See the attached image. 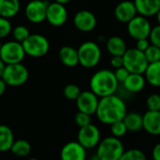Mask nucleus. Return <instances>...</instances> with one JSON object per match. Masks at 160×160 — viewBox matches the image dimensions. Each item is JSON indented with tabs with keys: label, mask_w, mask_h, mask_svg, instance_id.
Segmentation results:
<instances>
[{
	"label": "nucleus",
	"mask_w": 160,
	"mask_h": 160,
	"mask_svg": "<svg viewBox=\"0 0 160 160\" xmlns=\"http://www.w3.org/2000/svg\"><path fill=\"white\" fill-rule=\"evenodd\" d=\"M14 141L12 130L7 125L0 124V152L11 151Z\"/></svg>",
	"instance_id": "nucleus-24"
},
{
	"label": "nucleus",
	"mask_w": 160,
	"mask_h": 160,
	"mask_svg": "<svg viewBox=\"0 0 160 160\" xmlns=\"http://www.w3.org/2000/svg\"><path fill=\"white\" fill-rule=\"evenodd\" d=\"M28 76L29 72L28 68L20 62L6 65L2 78L4 79V81L7 83L8 86L19 87L26 84L28 79Z\"/></svg>",
	"instance_id": "nucleus-6"
},
{
	"label": "nucleus",
	"mask_w": 160,
	"mask_h": 160,
	"mask_svg": "<svg viewBox=\"0 0 160 160\" xmlns=\"http://www.w3.org/2000/svg\"><path fill=\"white\" fill-rule=\"evenodd\" d=\"M144 54L149 63H152L160 60V48L152 43L144 52Z\"/></svg>",
	"instance_id": "nucleus-31"
},
{
	"label": "nucleus",
	"mask_w": 160,
	"mask_h": 160,
	"mask_svg": "<svg viewBox=\"0 0 160 160\" xmlns=\"http://www.w3.org/2000/svg\"><path fill=\"white\" fill-rule=\"evenodd\" d=\"M20 8L19 0H0V16L12 18L19 12Z\"/></svg>",
	"instance_id": "nucleus-22"
},
{
	"label": "nucleus",
	"mask_w": 160,
	"mask_h": 160,
	"mask_svg": "<svg viewBox=\"0 0 160 160\" xmlns=\"http://www.w3.org/2000/svg\"><path fill=\"white\" fill-rule=\"evenodd\" d=\"M11 32H12V28L10 20L0 16V39L7 37Z\"/></svg>",
	"instance_id": "nucleus-34"
},
{
	"label": "nucleus",
	"mask_w": 160,
	"mask_h": 160,
	"mask_svg": "<svg viewBox=\"0 0 160 160\" xmlns=\"http://www.w3.org/2000/svg\"><path fill=\"white\" fill-rule=\"evenodd\" d=\"M151 45V42L150 40L147 39H139L136 41V48L138 49L139 51L145 52L147 50V48Z\"/></svg>",
	"instance_id": "nucleus-37"
},
{
	"label": "nucleus",
	"mask_w": 160,
	"mask_h": 160,
	"mask_svg": "<svg viewBox=\"0 0 160 160\" xmlns=\"http://www.w3.org/2000/svg\"><path fill=\"white\" fill-rule=\"evenodd\" d=\"M2 44L3 43H1V42H0V49H1V47H2Z\"/></svg>",
	"instance_id": "nucleus-45"
},
{
	"label": "nucleus",
	"mask_w": 160,
	"mask_h": 160,
	"mask_svg": "<svg viewBox=\"0 0 160 160\" xmlns=\"http://www.w3.org/2000/svg\"><path fill=\"white\" fill-rule=\"evenodd\" d=\"M137 12L144 17L156 16L160 11V0H134Z\"/></svg>",
	"instance_id": "nucleus-18"
},
{
	"label": "nucleus",
	"mask_w": 160,
	"mask_h": 160,
	"mask_svg": "<svg viewBox=\"0 0 160 160\" xmlns=\"http://www.w3.org/2000/svg\"><path fill=\"white\" fill-rule=\"evenodd\" d=\"M7 83L4 81V79L2 77H0V96H2L5 92H6V89H7Z\"/></svg>",
	"instance_id": "nucleus-40"
},
{
	"label": "nucleus",
	"mask_w": 160,
	"mask_h": 160,
	"mask_svg": "<svg viewBox=\"0 0 160 160\" xmlns=\"http://www.w3.org/2000/svg\"><path fill=\"white\" fill-rule=\"evenodd\" d=\"M156 19H157L158 24L160 25V11H159V12H158V13L156 14Z\"/></svg>",
	"instance_id": "nucleus-43"
},
{
	"label": "nucleus",
	"mask_w": 160,
	"mask_h": 160,
	"mask_svg": "<svg viewBox=\"0 0 160 160\" xmlns=\"http://www.w3.org/2000/svg\"><path fill=\"white\" fill-rule=\"evenodd\" d=\"M11 151L18 157H26L31 152V145L26 139H18L13 142Z\"/></svg>",
	"instance_id": "nucleus-26"
},
{
	"label": "nucleus",
	"mask_w": 160,
	"mask_h": 160,
	"mask_svg": "<svg viewBox=\"0 0 160 160\" xmlns=\"http://www.w3.org/2000/svg\"><path fill=\"white\" fill-rule=\"evenodd\" d=\"M127 131H128V129L122 120L110 124V132H111L112 136H114L116 138L123 137Z\"/></svg>",
	"instance_id": "nucleus-30"
},
{
	"label": "nucleus",
	"mask_w": 160,
	"mask_h": 160,
	"mask_svg": "<svg viewBox=\"0 0 160 160\" xmlns=\"http://www.w3.org/2000/svg\"><path fill=\"white\" fill-rule=\"evenodd\" d=\"M79 64L84 68H93L101 60L102 52L99 45L94 42H85L77 49Z\"/></svg>",
	"instance_id": "nucleus-4"
},
{
	"label": "nucleus",
	"mask_w": 160,
	"mask_h": 160,
	"mask_svg": "<svg viewBox=\"0 0 160 160\" xmlns=\"http://www.w3.org/2000/svg\"><path fill=\"white\" fill-rule=\"evenodd\" d=\"M122 121L130 132H137L143 128V115L138 112L126 113Z\"/></svg>",
	"instance_id": "nucleus-25"
},
{
	"label": "nucleus",
	"mask_w": 160,
	"mask_h": 160,
	"mask_svg": "<svg viewBox=\"0 0 160 160\" xmlns=\"http://www.w3.org/2000/svg\"><path fill=\"white\" fill-rule=\"evenodd\" d=\"M49 2L46 0H31L25 9L27 19L33 24H40L46 20V12Z\"/></svg>",
	"instance_id": "nucleus-9"
},
{
	"label": "nucleus",
	"mask_w": 160,
	"mask_h": 160,
	"mask_svg": "<svg viewBox=\"0 0 160 160\" xmlns=\"http://www.w3.org/2000/svg\"><path fill=\"white\" fill-rule=\"evenodd\" d=\"M107 50L112 56H123L127 50L124 40L120 36H112L107 41Z\"/></svg>",
	"instance_id": "nucleus-21"
},
{
	"label": "nucleus",
	"mask_w": 160,
	"mask_h": 160,
	"mask_svg": "<svg viewBox=\"0 0 160 160\" xmlns=\"http://www.w3.org/2000/svg\"><path fill=\"white\" fill-rule=\"evenodd\" d=\"M114 73H115V76H116L119 83H123L126 80V78L128 77V75L130 74L129 71L124 66L118 68V69H115Z\"/></svg>",
	"instance_id": "nucleus-36"
},
{
	"label": "nucleus",
	"mask_w": 160,
	"mask_h": 160,
	"mask_svg": "<svg viewBox=\"0 0 160 160\" xmlns=\"http://www.w3.org/2000/svg\"><path fill=\"white\" fill-rule=\"evenodd\" d=\"M123 57V66L129 71L130 73H141L144 74L149 62L145 57L144 52L138 49L130 48L127 49Z\"/></svg>",
	"instance_id": "nucleus-5"
},
{
	"label": "nucleus",
	"mask_w": 160,
	"mask_h": 160,
	"mask_svg": "<svg viewBox=\"0 0 160 160\" xmlns=\"http://www.w3.org/2000/svg\"><path fill=\"white\" fill-rule=\"evenodd\" d=\"M80 93H81V91H80L79 87L74 84H68L63 90V94L65 98L71 101H76Z\"/></svg>",
	"instance_id": "nucleus-29"
},
{
	"label": "nucleus",
	"mask_w": 160,
	"mask_h": 160,
	"mask_svg": "<svg viewBox=\"0 0 160 160\" xmlns=\"http://www.w3.org/2000/svg\"><path fill=\"white\" fill-rule=\"evenodd\" d=\"M152 155L153 160H160V142L153 147Z\"/></svg>",
	"instance_id": "nucleus-39"
},
{
	"label": "nucleus",
	"mask_w": 160,
	"mask_h": 160,
	"mask_svg": "<svg viewBox=\"0 0 160 160\" xmlns=\"http://www.w3.org/2000/svg\"><path fill=\"white\" fill-rule=\"evenodd\" d=\"M126 113L124 101L120 96L112 94L100 98L95 114L102 123L110 125L118 121L123 120Z\"/></svg>",
	"instance_id": "nucleus-1"
},
{
	"label": "nucleus",
	"mask_w": 160,
	"mask_h": 160,
	"mask_svg": "<svg viewBox=\"0 0 160 160\" xmlns=\"http://www.w3.org/2000/svg\"><path fill=\"white\" fill-rule=\"evenodd\" d=\"M137 14L138 12L134 1L132 2L129 0H123L120 2L114 10L115 18L121 23H129Z\"/></svg>",
	"instance_id": "nucleus-16"
},
{
	"label": "nucleus",
	"mask_w": 160,
	"mask_h": 160,
	"mask_svg": "<svg viewBox=\"0 0 160 160\" xmlns=\"http://www.w3.org/2000/svg\"><path fill=\"white\" fill-rule=\"evenodd\" d=\"M86 148L78 141H70L66 143L60 152L61 160H86Z\"/></svg>",
	"instance_id": "nucleus-15"
},
{
	"label": "nucleus",
	"mask_w": 160,
	"mask_h": 160,
	"mask_svg": "<svg viewBox=\"0 0 160 160\" xmlns=\"http://www.w3.org/2000/svg\"><path fill=\"white\" fill-rule=\"evenodd\" d=\"M144 76L146 82H148L151 86L159 88L160 87V60L152 63H149Z\"/></svg>",
	"instance_id": "nucleus-23"
},
{
	"label": "nucleus",
	"mask_w": 160,
	"mask_h": 160,
	"mask_svg": "<svg viewBox=\"0 0 160 160\" xmlns=\"http://www.w3.org/2000/svg\"><path fill=\"white\" fill-rule=\"evenodd\" d=\"M152 27L147 19V17L137 15L129 23H127V31L131 38L134 40L139 39H149Z\"/></svg>",
	"instance_id": "nucleus-11"
},
{
	"label": "nucleus",
	"mask_w": 160,
	"mask_h": 160,
	"mask_svg": "<svg viewBox=\"0 0 160 160\" xmlns=\"http://www.w3.org/2000/svg\"><path fill=\"white\" fill-rule=\"evenodd\" d=\"M26 55L23 43L17 41L7 42L2 44L0 49V58L7 65L22 62Z\"/></svg>",
	"instance_id": "nucleus-8"
},
{
	"label": "nucleus",
	"mask_w": 160,
	"mask_h": 160,
	"mask_svg": "<svg viewBox=\"0 0 160 160\" xmlns=\"http://www.w3.org/2000/svg\"><path fill=\"white\" fill-rule=\"evenodd\" d=\"M55 2H57V3H59V4H62V5H66V4H68L71 0H54Z\"/></svg>",
	"instance_id": "nucleus-42"
},
{
	"label": "nucleus",
	"mask_w": 160,
	"mask_h": 160,
	"mask_svg": "<svg viewBox=\"0 0 160 160\" xmlns=\"http://www.w3.org/2000/svg\"><path fill=\"white\" fill-rule=\"evenodd\" d=\"M58 57L62 64L67 67H74L79 64L78 52L72 46L65 45L59 49Z\"/></svg>",
	"instance_id": "nucleus-20"
},
{
	"label": "nucleus",
	"mask_w": 160,
	"mask_h": 160,
	"mask_svg": "<svg viewBox=\"0 0 160 160\" xmlns=\"http://www.w3.org/2000/svg\"><path fill=\"white\" fill-rule=\"evenodd\" d=\"M6 63L3 61V59L0 58V77H2V75H3V72H4V70H5V68H6Z\"/></svg>",
	"instance_id": "nucleus-41"
},
{
	"label": "nucleus",
	"mask_w": 160,
	"mask_h": 160,
	"mask_svg": "<svg viewBox=\"0 0 160 160\" xmlns=\"http://www.w3.org/2000/svg\"><path fill=\"white\" fill-rule=\"evenodd\" d=\"M149 40L152 44L160 48V25L159 24L152 28L149 35Z\"/></svg>",
	"instance_id": "nucleus-35"
},
{
	"label": "nucleus",
	"mask_w": 160,
	"mask_h": 160,
	"mask_svg": "<svg viewBox=\"0 0 160 160\" xmlns=\"http://www.w3.org/2000/svg\"><path fill=\"white\" fill-rule=\"evenodd\" d=\"M143 129L150 135H160V110H148L143 115Z\"/></svg>",
	"instance_id": "nucleus-17"
},
{
	"label": "nucleus",
	"mask_w": 160,
	"mask_h": 160,
	"mask_svg": "<svg viewBox=\"0 0 160 160\" xmlns=\"http://www.w3.org/2000/svg\"><path fill=\"white\" fill-rule=\"evenodd\" d=\"M124 152L122 142L114 136L108 137L98 144L96 155L99 160H119Z\"/></svg>",
	"instance_id": "nucleus-3"
},
{
	"label": "nucleus",
	"mask_w": 160,
	"mask_h": 160,
	"mask_svg": "<svg viewBox=\"0 0 160 160\" xmlns=\"http://www.w3.org/2000/svg\"><path fill=\"white\" fill-rule=\"evenodd\" d=\"M110 65L114 69H118L123 66V57L122 56H112L110 59Z\"/></svg>",
	"instance_id": "nucleus-38"
},
{
	"label": "nucleus",
	"mask_w": 160,
	"mask_h": 160,
	"mask_svg": "<svg viewBox=\"0 0 160 160\" xmlns=\"http://www.w3.org/2000/svg\"><path fill=\"white\" fill-rule=\"evenodd\" d=\"M73 26L82 32L92 31L97 25L96 16L88 10H82L77 12L72 19Z\"/></svg>",
	"instance_id": "nucleus-13"
},
{
	"label": "nucleus",
	"mask_w": 160,
	"mask_h": 160,
	"mask_svg": "<svg viewBox=\"0 0 160 160\" xmlns=\"http://www.w3.org/2000/svg\"><path fill=\"white\" fill-rule=\"evenodd\" d=\"M146 106L148 110H160V95L156 93L149 95L146 100Z\"/></svg>",
	"instance_id": "nucleus-33"
},
{
	"label": "nucleus",
	"mask_w": 160,
	"mask_h": 160,
	"mask_svg": "<svg viewBox=\"0 0 160 160\" xmlns=\"http://www.w3.org/2000/svg\"><path fill=\"white\" fill-rule=\"evenodd\" d=\"M119 160H147L145 153L138 149H130L124 151Z\"/></svg>",
	"instance_id": "nucleus-27"
},
{
	"label": "nucleus",
	"mask_w": 160,
	"mask_h": 160,
	"mask_svg": "<svg viewBox=\"0 0 160 160\" xmlns=\"http://www.w3.org/2000/svg\"><path fill=\"white\" fill-rule=\"evenodd\" d=\"M119 82L114 72L107 69L97 71L90 80L91 91L99 98L115 94Z\"/></svg>",
	"instance_id": "nucleus-2"
},
{
	"label": "nucleus",
	"mask_w": 160,
	"mask_h": 160,
	"mask_svg": "<svg viewBox=\"0 0 160 160\" xmlns=\"http://www.w3.org/2000/svg\"><path fill=\"white\" fill-rule=\"evenodd\" d=\"M68 19V12L65 5L53 2L49 3L46 12V21L53 27L63 26Z\"/></svg>",
	"instance_id": "nucleus-14"
},
{
	"label": "nucleus",
	"mask_w": 160,
	"mask_h": 160,
	"mask_svg": "<svg viewBox=\"0 0 160 160\" xmlns=\"http://www.w3.org/2000/svg\"><path fill=\"white\" fill-rule=\"evenodd\" d=\"M74 122L76 123V125L80 128L86 126L90 123H92V118L90 114H87L85 112L82 111H78L75 116H74Z\"/></svg>",
	"instance_id": "nucleus-32"
},
{
	"label": "nucleus",
	"mask_w": 160,
	"mask_h": 160,
	"mask_svg": "<svg viewBox=\"0 0 160 160\" xmlns=\"http://www.w3.org/2000/svg\"><path fill=\"white\" fill-rule=\"evenodd\" d=\"M28 160H39V159H37V158H29Z\"/></svg>",
	"instance_id": "nucleus-44"
},
{
	"label": "nucleus",
	"mask_w": 160,
	"mask_h": 160,
	"mask_svg": "<svg viewBox=\"0 0 160 160\" xmlns=\"http://www.w3.org/2000/svg\"><path fill=\"white\" fill-rule=\"evenodd\" d=\"M100 138V130L92 123L80 127L77 133V141L87 150L98 146L101 141Z\"/></svg>",
	"instance_id": "nucleus-10"
},
{
	"label": "nucleus",
	"mask_w": 160,
	"mask_h": 160,
	"mask_svg": "<svg viewBox=\"0 0 160 160\" xmlns=\"http://www.w3.org/2000/svg\"><path fill=\"white\" fill-rule=\"evenodd\" d=\"M100 98L92 91L81 92L76 99V107L78 111H82L87 114L92 115L96 113Z\"/></svg>",
	"instance_id": "nucleus-12"
},
{
	"label": "nucleus",
	"mask_w": 160,
	"mask_h": 160,
	"mask_svg": "<svg viewBox=\"0 0 160 160\" xmlns=\"http://www.w3.org/2000/svg\"><path fill=\"white\" fill-rule=\"evenodd\" d=\"M146 84L145 76L141 73H130L125 81L122 83L124 89L130 93L141 92Z\"/></svg>",
	"instance_id": "nucleus-19"
},
{
	"label": "nucleus",
	"mask_w": 160,
	"mask_h": 160,
	"mask_svg": "<svg viewBox=\"0 0 160 160\" xmlns=\"http://www.w3.org/2000/svg\"><path fill=\"white\" fill-rule=\"evenodd\" d=\"M26 54L32 58H42L45 56L50 48V44L46 37L41 34H30L23 42Z\"/></svg>",
	"instance_id": "nucleus-7"
},
{
	"label": "nucleus",
	"mask_w": 160,
	"mask_h": 160,
	"mask_svg": "<svg viewBox=\"0 0 160 160\" xmlns=\"http://www.w3.org/2000/svg\"><path fill=\"white\" fill-rule=\"evenodd\" d=\"M30 33L27 27L25 26H17L12 29V36L14 41H17L19 42H24L28 37Z\"/></svg>",
	"instance_id": "nucleus-28"
}]
</instances>
